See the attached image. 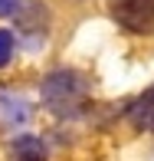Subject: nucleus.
Instances as JSON below:
<instances>
[{"label":"nucleus","mask_w":154,"mask_h":161,"mask_svg":"<svg viewBox=\"0 0 154 161\" xmlns=\"http://www.w3.org/2000/svg\"><path fill=\"white\" fill-rule=\"evenodd\" d=\"M43 102L59 119H79L89 105V79L76 69H56L43 79Z\"/></svg>","instance_id":"nucleus-1"},{"label":"nucleus","mask_w":154,"mask_h":161,"mask_svg":"<svg viewBox=\"0 0 154 161\" xmlns=\"http://www.w3.org/2000/svg\"><path fill=\"white\" fill-rule=\"evenodd\" d=\"M108 10L118 20V26L131 33L154 30V0H108Z\"/></svg>","instance_id":"nucleus-2"},{"label":"nucleus","mask_w":154,"mask_h":161,"mask_svg":"<svg viewBox=\"0 0 154 161\" xmlns=\"http://www.w3.org/2000/svg\"><path fill=\"white\" fill-rule=\"evenodd\" d=\"M128 122L141 131H154V86L144 89L141 96L128 105Z\"/></svg>","instance_id":"nucleus-3"},{"label":"nucleus","mask_w":154,"mask_h":161,"mask_svg":"<svg viewBox=\"0 0 154 161\" xmlns=\"http://www.w3.org/2000/svg\"><path fill=\"white\" fill-rule=\"evenodd\" d=\"M13 158L17 161H46V145L36 135H23L13 142Z\"/></svg>","instance_id":"nucleus-4"},{"label":"nucleus","mask_w":154,"mask_h":161,"mask_svg":"<svg viewBox=\"0 0 154 161\" xmlns=\"http://www.w3.org/2000/svg\"><path fill=\"white\" fill-rule=\"evenodd\" d=\"M0 105H3V112H7V119L10 122H26L30 119V108H26V102L23 99H13V96H0Z\"/></svg>","instance_id":"nucleus-5"},{"label":"nucleus","mask_w":154,"mask_h":161,"mask_svg":"<svg viewBox=\"0 0 154 161\" xmlns=\"http://www.w3.org/2000/svg\"><path fill=\"white\" fill-rule=\"evenodd\" d=\"M10 56H13V33L0 30V66L10 63Z\"/></svg>","instance_id":"nucleus-6"},{"label":"nucleus","mask_w":154,"mask_h":161,"mask_svg":"<svg viewBox=\"0 0 154 161\" xmlns=\"http://www.w3.org/2000/svg\"><path fill=\"white\" fill-rule=\"evenodd\" d=\"M20 0H0V17H10V13H17Z\"/></svg>","instance_id":"nucleus-7"}]
</instances>
